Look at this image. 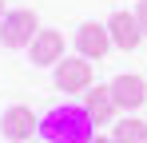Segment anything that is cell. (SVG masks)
<instances>
[{
    "instance_id": "1",
    "label": "cell",
    "mask_w": 147,
    "mask_h": 143,
    "mask_svg": "<svg viewBox=\"0 0 147 143\" xmlns=\"http://www.w3.org/2000/svg\"><path fill=\"white\" fill-rule=\"evenodd\" d=\"M96 119L88 107L80 103H64V107H52L48 115L40 119V139L44 143H92L96 139Z\"/></svg>"
},
{
    "instance_id": "2",
    "label": "cell",
    "mask_w": 147,
    "mask_h": 143,
    "mask_svg": "<svg viewBox=\"0 0 147 143\" xmlns=\"http://www.w3.org/2000/svg\"><path fill=\"white\" fill-rule=\"evenodd\" d=\"M36 36H40V16L32 8H12L0 24V44L4 48H32Z\"/></svg>"
},
{
    "instance_id": "3",
    "label": "cell",
    "mask_w": 147,
    "mask_h": 143,
    "mask_svg": "<svg viewBox=\"0 0 147 143\" xmlns=\"http://www.w3.org/2000/svg\"><path fill=\"white\" fill-rule=\"evenodd\" d=\"M96 80H92V60L88 56H64L56 64V88L60 92H88Z\"/></svg>"
},
{
    "instance_id": "4",
    "label": "cell",
    "mask_w": 147,
    "mask_h": 143,
    "mask_svg": "<svg viewBox=\"0 0 147 143\" xmlns=\"http://www.w3.org/2000/svg\"><path fill=\"white\" fill-rule=\"evenodd\" d=\"M0 131H4V139H8V143H24V139H32V135H40V119H36L32 107L12 103V107L0 115Z\"/></svg>"
},
{
    "instance_id": "5",
    "label": "cell",
    "mask_w": 147,
    "mask_h": 143,
    "mask_svg": "<svg viewBox=\"0 0 147 143\" xmlns=\"http://www.w3.org/2000/svg\"><path fill=\"white\" fill-rule=\"evenodd\" d=\"M64 48H68V40H64L60 28H40V36L28 48V56H32L36 68H56V64L64 60Z\"/></svg>"
},
{
    "instance_id": "6",
    "label": "cell",
    "mask_w": 147,
    "mask_h": 143,
    "mask_svg": "<svg viewBox=\"0 0 147 143\" xmlns=\"http://www.w3.org/2000/svg\"><path fill=\"white\" fill-rule=\"evenodd\" d=\"M111 92H115L119 111H139V107L147 103V80L135 76V72H123V76L111 80Z\"/></svg>"
},
{
    "instance_id": "7",
    "label": "cell",
    "mask_w": 147,
    "mask_h": 143,
    "mask_svg": "<svg viewBox=\"0 0 147 143\" xmlns=\"http://www.w3.org/2000/svg\"><path fill=\"white\" fill-rule=\"evenodd\" d=\"M111 48H115V44H111V32H107V24H80V32H76V52H80V56L103 60Z\"/></svg>"
},
{
    "instance_id": "8",
    "label": "cell",
    "mask_w": 147,
    "mask_h": 143,
    "mask_svg": "<svg viewBox=\"0 0 147 143\" xmlns=\"http://www.w3.org/2000/svg\"><path fill=\"white\" fill-rule=\"evenodd\" d=\"M84 107L92 111L96 123H115V115H119V103H115L111 84H107V88H103V84H92V88L84 92Z\"/></svg>"
},
{
    "instance_id": "9",
    "label": "cell",
    "mask_w": 147,
    "mask_h": 143,
    "mask_svg": "<svg viewBox=\"0 0 147 143\" xmlns=\"http://www.w3.org/2000/svg\"><path fill=\"white\" fill-rule=\"evenodd\" d=\"M107 32H111V44L123 48V52L139 48V40H143V28H139V20H135V12H111Z\"/></svg>"
},
{
    "instance_id": "10",
    "label": "cell",
    "mask_w": 147,
    "mask_h": 143,
    "mask_svg": "<svg viewBox=\"0 0 147 143\" xmlns=\"http://www.w3.org/2000/svg\"><path fill=\"white\" fill-rule=\"evenodd\" d=\"M111 139L115 143H147V119H115Z\"/></svg>"
},
{
    "instance_id": "11",
    "label": "cell",
    "mask_w": 147,
    "mask_h": 143,
    "mask_svg": "<svg viewBox=\"0 0 147 143\" xmlns=\"http://www.w3.org/2000/svg\"><path fill=\"white\" fill-rule=\"evenodd\" d=\"M135 20H139V28H143V36H147V0L135 4Z\"/></svg>"
},
{
    "instance_id": "12",
    "label": "cell",
    "mask_w": 147,
    "mask_h": 143,
    "mask_svg": "<svg viewBox=\"0 0 147 143\" xmlns=\"http://www.w3.org/2000/svg\"><path fill=\"white\" fill-rule=\"evenodd\" d=\"M4 16H8V8H4V0H0V24H4Z\"/></svg>"
},
{
    "instance_id": "13",
    "label": "cell",
    "mask_w": 147,
    "mask_h": 143,
    "mask_svg": "<svg viewBox=\"0 0 147 143\" xmlns=\"http://www.w3.org/2000/svg\"><path fill=\"white\" fill-rule=\"evenodd\" d=\"M92 143H115V139H103V135H96V139H92Z\"/></svg>"
}]
</instances>
